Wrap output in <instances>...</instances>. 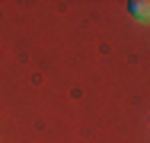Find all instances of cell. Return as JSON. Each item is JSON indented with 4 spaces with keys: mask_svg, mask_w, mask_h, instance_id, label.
Wrapping results in <instances>:
<instances>
[{
    "mask_svg": "<svg viewBox=\"0 0 150 143\" xmlns=\"http://www.w3.org/2000/svg\"><path fill=\"white\" fill-rule=\"evenodd\" d=\"M128 13H131V16H137V19H147V3H144V0L128 3Z\"/></svg>",
    "mask_w": 150,
    "mask_h": 143,
    "instance_id": "cell-1",
    "label": "cell"
}]
</instances>
